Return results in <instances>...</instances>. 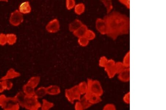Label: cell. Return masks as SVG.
I'll use <instances>...</instances> for the list:
<instances>
[{"label":"cell","mask_w":166,"mask_h":110,"mask_svg":"<svg viewBox=\"0 0 166 110\" xmlns=\"http://www.w3.org/2000/svg\"><path fill=\"white\" fill-rule=\"evenodd\" d=\"M66 7L68 10H71L74 8L75 6V2L73 0H68L66 2Z\"/></svg>","instance_id":"obj_29"},{"label":"cell","mask_w":166,"mask_h":110,"mask_svg":"<svg viewBox=\"0 0 166 110\" xmlns=\"http://www.w3.org/2000/svg\"><path fill=\"white\" fill-rule=\"evenodd\" d=\"M60 25L59 20L55 19L50 21L46 27L48 32L51 33H55L59 31Z\"/></svg>","instance_id":"obj_7"},{"label":"cell","mask_w":166,"mask_h":110,"mask_svg":"<svg viewBox=\"0 0 166 110\" xmlns=\"http://www.w3.org/2000/svg\"><path fill=\"white\" fill-rule=\"evenodd\" d=\"M107 58L105 57H102L99 60V65L100 67L102 68H105L106 65H107L108 61Z\"/></svg>","instance_id":"obj_31"},{"label":"cell","mask_w":166,"mask_h":110,"mask_svg":"<svg viewBox=\"0 0 166 110\" xmlns=\"http://www.w3.org/2000/svg\"><path fill=\"white\" fill-rule=\"evenodd\" d=\"M46 88L47 95L55 96L59 95L61 92V89L57 85H51Z\"/></svg>","instance_id":"obj_11"},{"label":"cell","mask_w":166,"mask_h":110,"mask_svg":"<svg viewBox=\"0 0 166 110\" xmlns=\"http://www.w3.org/2000/svg\"><path fill=\"white\" fill-rule=\"evenodd\" d=\"M47 95L46 88L41 87L35 90V96L37 99L42 98Z\"/></svg>","instance_id":"obj_13"},{"label":"cell","mask_w":166,"mask_h":110,"mask_svg":"<svg viewBox=\"0 0 166 110\" xmlns=\"http://www.w3.org/2000/svg\"><path fill=\"white\" fill-rule=\"evenodd\" d=\"M116 71L117 74L125 70L127 68L126 67L125 65L123 64V62H117L116 63Z\"/></svg>","instance_id":"obj_24"},{"label":"cell","mask_w":166,"mask_h":110,"mask_svg":"<svg viewBox=\"0 0 166 110\" xmlns=\"http://www.w3.org/2000/svg\"><path fill=\"white\" fill-rule=\"evenodd\" d=\"M41 103L35 107L32 108L29 110H40V107Z\"/></svg>","instance_id":"obj_36"},{"label":"cell","mask_w":166,"mask_h":110,"mask_svg":"<svg viewBox=\"0 0 166 110\" xmlns=\"http://www.w3.org/2000/svg\"><path fill=\"white\" fill-rule=\"evenodd\" d=\"M77 86L80 92L82 95H84L88 92V88L87 82H81Z\"/></svg>","instance_id":"obj_17"},{"label":"cell","mask_w":166,"mask_h":110,"mask_svg":"<svg viewBox=\"0 0 166 110\" xmlns=\"http://www.w3.org/2000/svg\"><path fill=\"white\" fill-rule=\"evenodd\" d=\"M5 91V88L4 87L2 82L0 81V93L3 92Z\"/></svg>","instance_id":"obj_35"},{"label":"cell","mask_w":166,"mask_h":110,"mask_svg":"<svg viewBox=\"0 0 166 110\" xmlns=\"http://www.w3.org/2000/svg\"><path fill=\"white\" fill-rule=\"evenodd\" d=\"M79 101L80 102L84 110L89 108L92 106L83 96L81 97Z\"/></svg>","instance_id":"obj_22"},{"label":"cell","mask_w":166,"mask_h":110,"mask_svg":"<svg viewBox=\"0 0 166 110\" xmlns=\"http://www.w3.org/2000/svg\"><path fill=\"white\" fill-rule=\"evenodd\" d=\"M96 28L102 35H106L107 27L105 20L101 18L97 19L96 22Z\"/></svg>","instance_id":"obj_8"},{"label":"cell","mask_w":166,"mask_h":110,"mask_svg":"<svg viewBox=\"0 0 166 110\" xmlns=\"http://www.w3.org/2000/svg\"><path fill=\"white\" fill-rule=\"evenodd\" d=\"M92 105L97 104L102 101L101 97L89 92L83 95Z\"/></svg>","instance_id":"obj_9"},{"label":"cell","mask_w":166,"mask_h":110,"mask_svg":"<svg viewBox=\"0 0 166 110\" xmlns=\"http://www.w3.org/2000/svg\"><path fill=\"white\" fill-rule=\"evenodd\" d=\"M0 107L3 110H19L20 106L14 97L0 95Z\"/></svg>","instance_id":"obj_3"},{"label":"cell","mask_w":166,"mask_h":110,"mask_svg":"<svg viewBox=\"0 0 166 110\" xmlns=\"http://www.w3.org/2000/svg\"><path fill=\"white\" fill-rule=\"evenodd\" d=\"M95 36V34L93 31L88 29L85 34V37L89 41L94 39Z\"/></svg>","instance_id":"obj_25"},{"label":"cell","mask_w":166,"mask_h":110,"mask_svg":"<svg viewBox=\"0 0 166 110\" xmlns=\"http://www.w3.org/2000/svg\"><path fill=\"white\" fill-rule=\"evenodd\" d=\"M54 104L51 102L43 99L41 103L40 110H50L54 107Z\"/></svg>","instance_id":"obj_15"},{"label":"cell","mask_w":166,"mask_h":110,"mask_svg":"<svg viewBox=\"0 0 166 110\" xmlns=\"http://www.w3.org/2000/svg\"><path fill=\"white\" fill-rule=\"evenodd\" d=\"M2 82L4 87L5 88V91H9L13 87V84L9 80H5V81H0Z\"/></svg>","instance_id":"obj_27"},{"label":"cell","mask_w":166,"mask_h":110,"mask_svg":"<svg viewBox=\"0 0 166 110\" xmlns=\"http://www.w3.org/2000/svg\"><path fill=\"white\" fill-rule=\"evenodd\" d=\"M78 42L80 45L82 46V47H85L89 43V41L87 38L85 37H83L79 38Z\"/></svg>","instance_id":"obj_28"},{"label":"cell","mask_w":166,"mask_h":110,"mask_svg":"<svg viewBox=\"0 0 166 110\" xmlns=\"http://www.w3.org/2000/svg\"><path fill=\"white\" fill-rule=\"evenodd\" d=\"M36 89L26 83L23 86L22 92L26 95L34 96L35 94Z\"/></svg>","instance_id":"obj_14"},{"label":"cell","mask_w":166,"mask_h":110,"mask_svg":"<svg viewBox=\"0 0 166 110\" xmlns=\"http://www.w3.org/2000/svg\"><path fill=\"white\" fill-rule=\"evenodd\" d=\"M20 11L23 13H29L31 12V8L28 2H25L21 4L20 7Z\"/></svg>","instance_id":"obj_18"},{"label":"cell","mask_w":166,"mask_h":110,"mask_svg":"<svg viewBox=\"0 0 166 110\" xmlns=\"http://www.w3.org/2000/svg\"><path fill=\"white\" fill-rule=\"evenodd\" d=\"M40 82V78L39 77H33L31 78L27 83L36 89Z\"/></svg>","instance_id":"obj_19"},{"label":"cell","mask_w":166,"mask_h":110,"mask_svg":"<svg viewBox=\"0 0 166 110\" xmlns=\"http://www.w3.org/2000/svg\"><path fill=\"white\" fill-rule=\"evenodd\" d=\"M74 9L75 13L77 14L80 15L84 12L85 6L83 3H78L77 5H75Z\"/></svg>","instance_id":"obj_21"},{"label":"cell","mask_w":166,"mask_h":110,"mask_svg":"<svg viewBox=\"0 0 166 110\" xmlns=\"http://www.w3.org/2000/svg\"><path fill=\"white\" fill-rule=\"evenodd\" d=\"M104 19L107 25L106 35L112 39L116 40L120 36L129 33L130 19L126 15L114 11L108 14Z\"/></svg>","instance_id":"obj_1"},{"label":"cell","mask_w":166,"mask_h":110,"mask_svg":"<svg viewBox=\"0 0 166 110\" xmlns=\"http://www.w3.org/2000/svg\"><path fill=\"white\" fill-rule=\"evenodd\" d=\"M83 25V23L80 20L76 19L70 24L69 27V30L73 33L76 30L79 28Z\"/></svg>","instance_id":"obj_16"},{"label":"cell","mask_w":166,"mask_h":110,"mask_svg":"<svg viewBox=\"0 0 166 110\" xmlns=\"http://www.w3.org/2000/svg\"><path fill=\"white\" fill-rule=\"evenodd\" d=\"M87 26L83 24L79 28L74 32L73 34L75 37L79 38L85 37V34L87 32L88 30Z\"/></svg>","instance_id":"obj_12"},{"label":"cell","mask_w":166,"mask_h":110,"mask_svg":"<svg viewBox=\"0 0 166 110\" xmlns=\"http://www.w3.org/2000/svg\"><path fill=\"white\" fill-rule=\"evenodd\" d=\"M119 2L126 7L128 9L130 8V1H120Z\"/></svg>","instance_id":"obj_34"},{"label":"cell","mask_w":166,"mask_h":110,"mask_svg":"<svg viewBox=\"0 0 166 110\" xmlns=\"http://www.w3.org/2000/svg\"><path fill=\"white\" fill-rule=\"evenodd\" d=\"M19 74L18 73L13 71H10L7 73V74L4 77L0 79V81H5V80H8V81L9 79L17 78L19 77Z\"/></svg>","instance_id":"obj_20"},{"label":"cell","mask_w":166,"mask_h":110,"mask_svg":"<svg viewBox=\"0 0 166 110\" xmlns=\"http://www.w3.org/2000/svg\"><path fill=\"white\" fill-rule=\"evenodd\" d=\"M87 83L88 88V92L101 97L103 95V89L101 83L97 80L88 79Z\"/></svg>","instance_id":"obj_5"},{"label":"cell","mask_w":166,"mask_h":110,"mask_svg":"<svg viewBox=\"0 0 166 110\" xmlns=\"http://www.w3.org/2000/svg\"><path fill=\"white\" fill-rule=\"evenodd\" d=\"M14 97L20 107L27 110L40 103L35 95H26L22 91L18 92Z\"/></svg>","instance_id":"obj_2"},{"label":"cell","mask_w":166,"mask_h":110,"mask_svg":"<svg viewBox=\"0 0 166 110\" xmlns=\"http://www.w3.org/2000/svg\"><path fill=\"white\" fill-rule=\"evenodd\" d=\"M102 2L105 5L108 14L111 13L113 8L112 2L111 1H102Z\"/></svg>","instance_id":"obj_23"},{"label":"cell","mask_w":166,"mask_h":110,"mask_svg":"<svg viewBox=\"0 0 166 110\" xmlns=\"http://www.w3.org/2000/svg\"><path fill=\"white\" fill-rule=\"evenodd\" d=\"M130 52L129 51L126 54V55L124 57L123 63L125 65V67L127 68H130Z\"/></svg>","instance_id":"obj_26"},{"label":"cell","mask_w":166,"mask_h":110,"mask_svg":"<svg viewBox=\"0 0 166 110\" xmlns=\"http://www.w3.org/2000/svg\"><path fill=\"white\" fill-rule=\"evenodd\" d=\"M116 63L112 59L109 60L105 68V71L110 78H112L117 74Z\"/></svg>","instance_id":"obj_6"},{"label":"cell","mask_w":166,"mask_h":110,"mask_svg":"<svg viewBox=\"0 0 166 110\" xmlns=\"http://www.w3.org/2000/svg\"><path fill=\"white\" fill-rule=\"evenodd\" d=\"M75 110H84L79 101L75 102L74 105Z\"/></svg>","instance_id":"obj_33"},{"label":"cell","mask_w":166,"mask_h":110,"mask_svg":"<svg viewBox=\"0 0 166 110\" xmlns=\"http://www.w3.org/2000/svg\"><path fill=\"white\" fill-rule=\"evenodd\" d=\"M102 110H117V109L113 104L109 103L104 106Z\"/></svg>","instance_id":"obj_30"},{"label":"cell","mask_w":166,"mask_h":110,"mask_svg":"<svg viewBox=\"0 0 166 110\" xmlns=\"http://www.w3.org/2000/svg\"><path fill=\"white\" fill-rule=\"evenodd\" d=\"M65 95L67 101L71 103H73L75 102L79 101L82 96L80 92L77 85L74 86L70 88L66 89Z\"/></svg>","instance_id":"obj_4"},{"label":"cell","mask_w":166,"mask_h":110,"mask_svg":"<svg viewBox=\"0 0 166 110\" xmlns=\"http://www.w3.org/2000/svg\"><path fill=\"white\" fill-rule=\"evenodd\" d=\"M123 99L124 102L126 104H129L130 103V93L129 92H127L124 95Z\"/></svg>","instance_id":"obj_32"},{"label":"cell","mask_w":166,"mask_h":110,"mask_svg":"<svg viewBox=\"0 0 166 110\" xmlns=\"http://www.w3.org/2000/svg\"><path fill=\"white\" fill-rule=\"evenodd\" d=\"M118 75V78L120 81L124 82H127L130 80V68H127Z\"/></svg>","instance_id":"obj_10"}]
</instances>
